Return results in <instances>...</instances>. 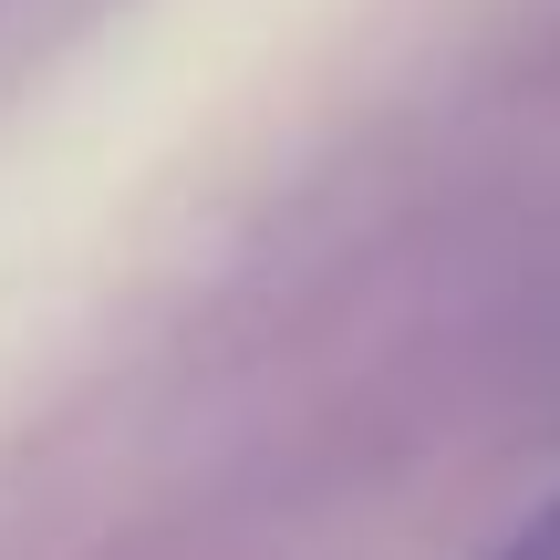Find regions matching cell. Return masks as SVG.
Returning <instances> with one entry per match:
<instances>
[{"label": "cell", "mask_w": 560, "mask_h": 560, "mask_svg": "<svg viewBox=\"0 0 560 560\" xmlns=\"http://www.w3.org/2000/svg\"><path fill=\"white\" fill-rule=\"evenodd\" d=\"M488 560H560V499H540V509H529V520L509 529V540L488 550Z\"/></svg>", "instance_id": "cell-1"}]
</instances>
